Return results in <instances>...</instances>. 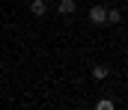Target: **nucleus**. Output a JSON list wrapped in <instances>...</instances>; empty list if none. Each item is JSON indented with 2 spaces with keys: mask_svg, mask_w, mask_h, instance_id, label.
<instances>
[{
  "mask_svg": "<svg viewBox=\"0 0 128 110\" xmlns=\"http://www.w3.org/2000/svg\"><path fill=\"white\" fill-rule=\"evenodd\" d=\"M107 24H119L122 21V15H119V9H107V18H104Z\"/></svg>",
  "mask_w": 128,
  "mask_h": 110,
  "instance_id": "obj_5",
  "label": "nucleus"
},
{
  "mask_svg": "<svg viewBox=\"0 0 128 110\" xmlns=\"http://www.w3.org/2000/svg\"><path fill=\"white\" fill-rule=\"evenodd\" d=\"M96 107H98V110H113V101H107V98H104V101H98Z\"/></svg>",
  "mask_w": 128,
  "mask_h": 110,
  "instance_id": "obj_6",
  "label": "nucleus"
},
{
  "mask_svg": "<svg viewBox=\"0 0 128 110\" xmlns=\"http://www.w3.org/2000/svg\"><path fill=\"white\" fill-rule=\"evenodd\" d=\"M116 3H119V0H116Z\"/></svg>",
  "mask_w": 128,
  "mask_h": 110,
  "instance_id": "obj_7",
  "label": "nucleus"
},
{
  "mask_svg": "<svg viewBox=\"0 0 128 110\" xmlns=\"http://www.w3.org/2000/svg\"><path fill=\"white\" fill-rule=\"evenodd\" d=\"M30 12L36 15V18H45V15H48V3H45V0H33V3H30Z\"/></svg>",
  "mask_w": 128,
  "mask_h": 110,
  "instance_id": "obj_2",
  "label": "nucleus"
},
{
  "mask_svg": "<svg viewBox=\"0 0 128 110\" xmlns=\"http://www.w3.org/2000/svg\"><path fill=\"white\" fill-rule=\"evenodd\" d=\"M107 74H110V69H107V66H96V69H92V80H104Z\"/></svg>",
  "mask_w": 128,
  "mask_h": 110,
  "instance_id": "obj_4",
  "label": "nucleus"
},
{
  "mask_svg": "<svg viewBox=\"0 0 128 110\" xmlns=\"http://www.w3.org/2000/svg\"><path fill=\"white\" fill-rule=\"evenodd\" d=\"M104 18H107V9L104 6H92L90 9V21L92 24H104Z\"/></svg>",
  "mask_w": 128,
  "mask_h": 110,
  "instance_id": "obj_1",
  "label": "nucleus"
},
{
  "mask_svg": "<svg viewBox=\"0 0 128 110\" xmlns=\"http://www.w3.org/2000/svg\"><path fill=\"white\" fill-rule=\"evenodd\" d=\"M74 9H78V6H74V0H60V6H57V12H60V15H74Z\"/></svg>",
  "mask_w": 128,
  "mask_h": 110,
  "instance_id": "obj_3",
  "label": "nucleus"
}]
</instances>
